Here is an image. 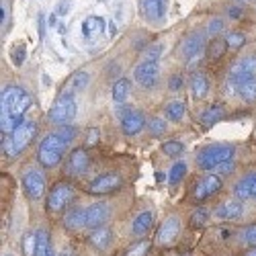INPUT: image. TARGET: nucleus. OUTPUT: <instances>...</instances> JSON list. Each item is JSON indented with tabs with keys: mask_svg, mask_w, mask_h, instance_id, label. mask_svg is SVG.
<instances>
[{
	"mask_svg": "<svg viewBox=\"0 0 256 256\" xmlns=\"http://www.w3.org/2000/svg\"><path fill=\"white\" fill-rule=\"evenodd\" d=\"M33 104V96L25 90L16 86V84H8L6 88H2L0 94V127L2 134H12L20 123H25L27 113Z\"/></svg>",
	"mask_w": 256,
	"mask_h": 256,
	"instance_id": "1",
	"label": "nucleus"
},
{
	"mask_svg": "<svg viewBox=\"0 0 256 256\" xmlns=\"http://www.w3.org/2000/svg\"><path fill=\"white\" fill-rule=\"evenodd\" d=\"M76 138V127L74 125H62L56 132L48 134L44 140L39 142L37 148V160L44 168H56L66 154L70 142Z\"/></svg>",
	"mask_w": 256,
	"mask_h": 256,
	"instance_id": "2",
	"label": "nucleus"
},
{
	"mask_svg": "<svg viewBox=\"0 0 256 256\" xmlns=\"http://www.w3.org/2000/svg\"><path fill=\"white\" fill-rule=\"evenodd\" d=\"M252 78H256V54L238 60L230 68V72L226 76V92L238 94L244 84H248Z\"/></svg>",
	"mask_w": 256,
	"mask_h": 256,
	"instance_id": "3",
	"label": "nucleus"
},
{
	"mask_svg": "<svg viewBox=\"0 0 256 256\" xmlns=\"http://www.w3.org/2000/svg\"><path fill=\"white\" fill-rule=\"evenodd\" d=\"M236 156V148L232 144H211L197 152L195 160L201 170H218L226 162H232Z\"/></svg>",
	"mask_w": 256,
	"mask_h": 256,
	"instance_id": "4",
	"label": "nucleus"
},
{
	"mask_svg": "<svg viewBox=\"0 0 256 256\" xmlns=\"http://www.w3.org/2000/svg\"><path fill=\"white\" fill-rule=\"evenodd\" d=\"M37 136V123L35 121H25L20 123L12 134H8L6 138H2V152L6 158H14L23 150L31 146V142Z\"/></svg>",
	"mask_w": 256,
	"mask_h": 256,
	"instance_id": "5",
	"label": "nucleus"
},
{
	"mask_svg": "<svg viewBox=\"0 0 256 256\" xmlns=\"http://www.w3.org/2000/svg\"><path fill=\"white\" fill-rule=\"evenodd\" d=\"M76 117V94L70 90H64L52 104V109L48 113V119L56 125H68Z\"/></svg>",
	"mask_w": 256,
	"mask_h": 256,
	"instance_id": "6",
	"label": "nucleus"
},
{
	"mask_svg": "<svg viewBox=\"0 0 256 256\" xmlns=\"http://www.w3.org/2000/svg\"><path fill=\"white\" fill-rule=\"evenodd\" d=\"M117 115H119V125L121 132L125 136H140L144 132V127L148 125L144 119V113L138 111L136 106H127V104H117Z\"/></svg>",
	"mask_w": 256,
	"mask_h": 256,
	"instance_id": "7",
	"label": "nucleus"
},
{
	"mask_svg": "<svg viewBox=\"0 0 256 256\" xmlns=\"http://www.w3.org/2000/svg\"><path fill=\"white\" fill-rule=\"evenodd\" d=\"M203 46H205V35L201 31H193V33H188L182 39V44L178 48V54H180V60L184 62L186 68H193L195 64L199 62V58L203 54Z\"/></svg>",
	"mask_w": 256,
	"mask_h": 256,
	"instance_id": "8",
	"label": "nucleus"
},
{
	"mask_svg": "<svg viewBox=\"0 0 256 256\" xmlns=\"http://www.w3.org/2000/svg\"><path fill=\"white\" fill-rule=\"evenodd\" d=\"M74 199V186L70 182H58L52 186L46 199V209L50 213H62Z\"/></svg>",
	"mask_w": 256,
	"mask_h": 256,
	"instance_id": "9",
	"label": "nucleus"
},
{
	"mask_svg": "<svg viewBox=\"0 0 256 256\" xmlns=\"http://www.w3.org/2000/svg\"><path fill=\"white\" fill-rule=\"evenodd\" d=\"M134 78L142 88H148V90L154 88L160 80V64L150 62V60H142L134 68Z\"/></svg>",
	"mask_w": 256,
	"mask_h": 256,
	"instance_id": "10",
	"label": "nucleus"
},
{
	"mask_svg": "<svg viewBox=\"0 0 256 256\" xmlns=\"http://www.w3.org/2000/svg\"><path fill=\"white\" fill-rule=\"evenodd\" d=\"M23 188H25V195L33 201L41 199L46 195V174L41 172L39 168H29L25 170L23 174Z\"/></svg>",
	"mask_w": 256,
	"mask_h": 256,
	"instance_id": "11",
	"label": "nucleus"
},
{
	"mask_svg": "<svg viewBox=\"0 0 256 256\" xmlns=\"http://www.w3.org/2000/svg\"><path fill=\"white\" fill-rule=\"evenodd\" d=\"M121 184H123V178L119 172H104L88 184V193L90 195H111L121 188Z\"/></svg>",
	"mask_w": 256,
	"mask_h": 256,
	"instance_id": "12",
	"label": "nucleus"
},
{
	"mask_svg": "<svg viewBox=\"0 0 256 256\" xmlns=\"http://www.w3.org/2000/svg\"><path fill=\"white\" fill-rule=\"evenodd\" d=\"M90 168V156L84 148H76V150L70 152V156L66 158V168L64 172L68 176H82L86 170Z\"/></svg>",
	"mask_w": 256,
	"mask_h": 256,
	"instance_id": "13",
	"label": "nucleus"
},
{
	"mask_svg": "<svg viewBox=\"0 0 256 256\" xmlns=\"http://www.w3.org/2000/svg\"><path fill=\"white\" fill-rule=\"evenodd\" d=\"M178 234H180V218L178 216H168L158 234H156V244L158 246H170V244H174L176 238H178Z\"/></svg>",
	"mask_w": 256,
	"mask_h": 256,
	"instance_id": "14",
	"label": "nucleus"
},
{
	"mask_svg": "<svg viewBox=\"0 0 256 256\" xmlns=\"http://www.w3.org/2000/svg\"><path fill=\"white\" fill-rule=\"evenodd\" d=\"M220 188H222V178L218 174H207V176H203L201 180L195 182L193 199L195 201H205V199L213 197L216 193H220Z\"/></svg>",
	"mask_w": 256,
	"mask_h": 256,
	"instance_id": "15",
	"label": "nucleus"
},
{
	"mask_svg": "<svg viewBox=\"0 0 256 256\" xmlns=\"http://www.w3.org/2000/svg\"><path fill=\"white\" fill-rule=\"evenodd\" d=\"M111 218V207L98 201L86 207V230H96L100 226H104Z\"/></svg>",
	"mask_w": 256,
	"mask_h": 256,
	"instance_id": "16",
	"label": "nucleus"
},
{
	"mask_svg": "<svg viewBox=\"0 0 256 256\" xmlns=\"http://www.w3.org/2000/svg\"><path fill=\"white\" fill-rule=\"evenodd\" d=\"M244 216V205L238 199H228L216 207V218L222 222H234Z\"/></svg>",
	"mask_w": 256,
	"mask_h": 256,
	"instance_id": "17",
	"label": "nucleus"
},
{
	"mask_svg": "<svg viewBox=\"0 0 256 256\" xmlns=\"http://www.w3.org/2000/svg\"><path fill=\"white\" fill-rule=\"evenodd\" d=\"M234 197L238 201L256 199V172H248L246 176H242L236 182V186H234Z\"/></svg>",
	"mask_w": 256,
	"mask_h": 256,
	"instance_id": "18",
	"label": "nucleus"
},
{
	"mask_svg": "<svg viewBox=\"0 0 256 256\" xmlns=\"http://www.w3.org/2000/svg\"><path fill=\"white\" fill-rule=\"evenodd\" d=\"M166 0H142V12L146 16V20L150 23H160L166 16Z\"/></svg>",
	"mask_w": 256,
	"mask_h": 256,
	"instance_id": "19",
	"label": "nucleus"
},
{
	"mask_svg": "<svg viewBox=\"0 0 256 256\" xmlns=\"http://www.w3.org/2000/svg\"><path fill=\"white\" fill-rule=\"evenodd\" d=\"M104 27H106L104 18L90 14L82 20V37L86 41H96L100 35H104Z\"/></svg>",
	"mask_w": 256,
	"mask_h": 256,
	"instance_id": "20",
	"label": "nucleus"
},
{
	"mask_svg": "<svg viewBox=\"0 0 256 256\" xmlns=\"http://www.w3.org/2000/svg\"><path fill=\"white\" fill-rule=\"evenodd\" d=\"M154 222H156V213L152 209L140 211L138 216L134 218V222H132V234L134 236H146V234L152 230Z\"/></svg>",
	"mask_w": 256,
	"mask_h": 256,
	"instance_id": "21",
	"label": "nucleus"
},
{
	"mask_svg": "<svg viewBox=\"0 0 256 256\" xmlns=\"http://www.w3.org/2000/svg\"><path fill=\"white\" fill-rule=\"evenodd\" d=\"M88 244L92 246V248H96V250H106L111 244H113V232H111V228H106V226H100V228H96V230H92L90 234H88Z\"/></svg>",
	"mask_w": 256,
	"mask_h": 256,
	"instance_id": "22",
	"label": "nucleus"
},
{
	"mask_svg": "<svg viewBox=\"0 0 256 256\" xmlns=\"http://www.w3.org/2000/svg\"><path fill=\"white\" fill-rule=\"evenodd\" d=\"M188 88H190V94H193L195 100L205 98L207 92H209V78H207V74H203V72H195L193 76H190Z\"/></svg>",
	"mask_w": 256,
	"mask_h": 256,
	"instance_id": "23",
	"label": "nucleus"
},
{
	"mask_svg": "<svg viewBox=\"0 0 256 256\" xmlns=\"http://www.w3.org/2000/svg\"><path fill=\"white\" fill-rule=\"evenodd\" d=\"M64 226L68 230H86V207H74L64 216Z\"/></svg>",
	"mask_w": 256,
	"mask_h": 256,
	"instance_id": "24",
	"label": "nucleus"
},
{
	"mask_svg": "<svg viewBox=\"0 0 256 256\" xmlns=\"http://www.w3.org/2000/svg\"><path fill=\"white\" fill-rule=\"evenodd\" d=\"M33 256H54L50 232L44 228L35 232V254Z\"/></svg>",
	"mask_w": 256,
	"mask_h": 256,
	"instance_id": "25",
	"label": "nucleus"
},
{
	"mask_svg": "<svg viewBox=\"0 0 256 256\" xmlns=\"http://www.w3.org/2000/svg\"><path fill=\"white\" fill-rule=\"evenodd\" d=\"M226 119V109H224V104H220V102H213V104H209L207 109L201 113V117H199V121L203 123V125H216L218 121H224Z\"/></svg>",
	"mask_w": 256,
	"mask_h": 256,
	"instance_id": "26",
	"label": "nucleus"
},
{
	"mask_svg": "<svg viewBox=\"0 0 256 256\" xmlns=\"http://www.w3.org/2000/svg\"><path fill=\"white\" fill-rule=\"evenodd\" d=\"M184 113H186L184 100L174 98V100H168L164 104V117H166V121H180L184 117Z\"/></svg>",
	"mask_w": 256,
	"mask_h": 256,
	"instance_id": "27",
	"label": "nucleus"
},
{
	"mask_svg": "<svg viewBox=\"0 0 256 256\" xmlns=\"http://www.w3.org/2000/svg\"><path fill=\"white\" fill-rule=\"evenodd\" d=\"M88 84H90V72L78 70V72H74V74L70 76V80H68V90L76 94V92L86 90Z\"/></svg>",
	"mask_w": 256,
	"mask_h": 256,
	"instance_id": "28",
	"label": "nucleus"
},
{
	"mask_svg": "<svg viewBox=\"0 0 256 256\" xmlns=\"http://www.w3.org/2000/svg\"><path fill=\"white\" fill-rule=\"evenodd\" d=\"M130 92H132V82L127 80V78H119V80L113 84L111 96H113V100H115L117 104H123L127 98H130Z\"/></svg>",
	"mask_w": 256,
	"mask_h": 256,
	"instance_id": "29",
	"label": "nucleus"
},
{
	"mask_svg": "<svg viewBox=\"0 0 256 256\" xmlns=\"http://www.w3.org/2000/svg\"><path fill=\"white\" fill-rule=\"evenodd\" d=\"M230 48H228V44H226V39H220V37H213L209 44H207V58L209 60H220V58H224V54L228 52Z\"/></svg>",
	"mask_w": 256,
	"mask_h": 256,
	"instance_id": "30",
	"label": "nucleus"
},
{
	"mask_svg": "<svg viewBox=\"0 0 256 256\" xmlns=\"http://www.w3.org/2000/svg\"><path fill=\"white\" fill-rule=\"evenodd\" d=\"M162 152L168 158H176L184 152V146H182L180 140H166V142H162Z\"/></svg>",
	"mask_w": 256,
	"mask_h": 256,
	"instance_id": "31",
	"label": "nucleus"
},
{
	"mask_svg": "<svg viewBox=\"0 0 256 256\" xmlns=\"http://www.w3.org/2000/svg\"><path fill=\"white\" fill-rule=\"evenodd\" d=\"M150 248H152V242L150 240H138V242H134L130 248L125 250L123 256H148Z\"/></svg>",
	"mask_w": 256,
	"mask_h": 256,
	"instance_id": "32",
	"label": "nucleus"
},
{
	"mask_svg": "<svg viewBox=\"0 0 256 256\" xmlns=\"http://www.w3.org/2000/svg\"><path fill=\"white\" fill-rule=\"evenodd\" d=\"M238 240H240V244H244L248 248H256V224L242 228L238 234Z\"/></svg>",
	"mask_w": 256,
	"mask_h": 256,
	"instance_id": "33",
	"label": "nucleus"
},
{
	"mask_svg": "<svg viewBox=\"0 0 256 256\" xmlns=\"http://www.w3.org/2000/svg\"><path fill=\"white\" fill-rule=\"evenodd\" d=\"M226 44H228L230 50L238 52V50H242V48L246 46V35L240 33V31H232V33L226 35Z\"/></svg>",
	"mask_w": 256,
	"mask_h": 256,
	"instance_id": "34",
	"label": "nucleus"
},
{
	"mask_svg": "<svg viewBox=\"0 0 256 256\" xmlns=\"http://www.w3.org/2000/svg\"><path fill=\"white\" fill-rule=\"evenodd\" d=\"M184 174H186V162H174L172 168H170V172H168V182L178 184Z\"/></svg>",
	"mask_w": 256,
	"mask_h": 256,
	"instance_id": "35",
	"label": "nucleus"
},
{
	"mask_svg": "<svg viewBox=\"0 0 256 256\" xmlns=\"http://www.w3.org/2000/svg\"><path fill=\"white\" fill-rule=\"evenodd\" d=\"M238 96H240V98H242L246 104L256 102V78H252L248 84H244L242 90L238 92Z\"/></svg>",
	"mask_w": 256,
	"mask_h": 256,
	"instance_id": "36",
	"label": "nucleus"
},
{
	"mask_svg": "<svg viewBox=\"0 0 256 256\" xmlns=\"http://www.w3.org/2000/svg\"><path fill=\"white\" fill-rule=\"evenodd\" d=\"M148 130H150V134H152L154 138H160V136H164V134H166L168 125H166V121H164V119H160V117H152V119H150V123H148Z\"/></svg>",
	"mask_w": 256,
	"mask_h": 256,
	"instance_id": "37",
	"label": "nucleus"
},
{
	"mask_svg": "<svg viewBox=\"0 0 256 256\" xmlns=\"http://www.w3.org/2000/svg\"><path fill=\"white\" fill-rule=\"evenodd\" d=\"M207 220H209V211L205 207H199L193 213V216H190V226H193V228H201V226L207 224Z\"/></svg>",
	"mask_w": 256,
	"mask_h": 256,
	"instance_id": "38",
	"label": "nucleus"
},
{
	"mask_svg": "<svg viewBox=\"0 0 256 256\" xmlns=\"http://www.w3.org/2000/svg\"><path fill=\"white\" fill-rule=\"evenodd\" d=\"M162 52H164V46L162 44H150V46H148V50H146V54H144V60L158 62L160 56H162Z\"/></svg>",
	"mask_w": 256,
	"mask_h": 256,
	"instance_id": "39",
	"label": "nucleus"
},
{
	"mask_svg": "<svg viewBox=\"0 0 256 256\" xmlns=\"http://www.w3.org/2000/svg\"><path fill=\"white\" fill-rule=\"evenodd\" d=\"M224 29H226V23H224V18H220V16H213L209 20V25H207V33L213 35V37H218L220 33H224Z\"/></svg>",
	"mask_w": 256,
	"mask_h": 256,
	"instance_id": "40",
	"label": "nucleus"
},
{
	"mask_svg": "<svg viewBox=\"0 0 256 256\" xmlns=\"http://www.w3.org/2000/svg\"><path fill=\"white\" fill-rule=\"evenodd\" d=\"M10 58H12V62H14V66H23L25 60H27V48H25V44L16 46V48L10 52Z\"/></svg>",
	"mask_w": 256,
	"mask_h": 256,
	"instance_id": "41",
	"label": "nucleus"
},
{
	"mask_svg": "<svg viewBox=\"0 0 256 256\" xmlns=\"http://www.w3.org/2000/svg\"><path fill=\"white\" fill-rule=\"evenodd\" d=\"M23 252H25V256L35 254V232H27L23 236Z\"/></svg>",
	"mask_w": 256,
	"mask_h": 256,
	"instance_id": "42",
	"label": "nucleus"
},
{
	"mask_svg": "<svg viewBox=\"0 0 256 256\" xmlns=\"http://www.w3.org/2000/svg\"><path fill=\"white\" fill-rule=\"evenodd\" d=\"M0 23H2V29L6 31V27H8V2L6 0H2V4H0Z\"/></svg>",
	"mask_w": 256,
	"mask_h": 256,
	"instance_id": "43",
	"label": "nucleus"
},
{
	"mask_svg": "<svg viewBox=\"0 0 256 256\" xmlns=\"http://www.w3.org/2000/svg\"><path fill=\"white\" fill-rule=\"evenodd\" d=\"M168 86L172 88V90H180V88L184 86V78H182L180 74H174L172 78H170V84H168Z\"/></svg>",
	"mask_w": 256,
	"mask_h": 256,
	"instance_id": "44",
	"label": "nucleus"
},
{
	"mask_svg": "<svg viewBox=\"0 0 256 256\" xmlns=\"http://www.w3.org/2000/svg\"><path fill=\"white\" fill-rule=\"evenodd\" d=\"M96 144H98V130H96V127H90V130H88L86 146H88V148H92V146H96Z\"/></svg>",
	"mask_w": 256,
	"mask_h": 256,
	"instance_id": "45",
	"label": "nucleus"
},
{
	"mask_svg": "<svg viewBox=\"0 0 256 256\" xmlns=\"http://www.w3.org/2000/svg\"><path fill=\"white\" fill-rule=\"evenodd\" d=\"M242 14H244L242 6H228V16H230V18L238 20V18H242Z\"/></svg>",
	"mask_w": 256,
	"mask_h": 256,
	"instance_id": "46",
	"label": "nucleus"
},
{
	"mask_svg": "<svg viewBox=\"0 0 256 256\" xmlns=\"http://www.w3.org/2000/svg\"><path fill=\"white\" fill-rule=\"evenodd\" d=\"M234 168H236V162H234V160H232V162H226L224 166H220V168L216 170V172H218V174H230V172H232V170H234Z\"/></svg>",
	"mask_w": 256,
	"mask_h": 256,
	"instance_id": "47",
	"label": "nucleus"
},
{
	"mask_svg": "<svg viewBox=\"0 0 256 256\" xmlns=\"http://www.w3.org/2000/svg\"><path fill=\"white\" fill-rule=\"evenodd\" d=\"M39 39H44L46 37V14L44 12H39Z\"/></svg>",
	"mask_w": 256,
	"mask_h": 256,
	"instance_id": "48",
	"label": "nucleus"
},
{
	"mask_svg": "<svg viewBox=\"0 0 256 256\" xmlns=\"http://www.w3.org/2000/svg\"><path fill=\"white\" fill-rule=\"evenodd\" d=\"M68 6H70V2H68V0H62V2L58 4V14H68Z\"/></svg>",
	"mask_w": 256,
	"mask_h": 256,
	"instance_id": "49",
	"label": "nucleus"
},
{
	"mask_svg": "<svg viewBox=\"0 0 256 256\" xmlns=\"http://www.w3.org/2000/svg\"><path fill=\"white\" fill-rule=\"evenodd\" d=\"M56 23H58V16L52 14V16H50V27H56Z\"/></svg>",
	"mask_w": 256,
	"mask_h": 256,
	"instance_id": "50",
	"label": "nucleus"
},
{
	"mask_svg": "<svg viewBox=\"0 0 256 256\" xmlns=\"http://www.w3.org/2000/svg\"><path fill=\"white\" fill-rule=\"evenodd\" d=\"M244 256H256V248H248V252Z\"/></svg>",
	"mask_w": 256,
	"mask_h": 256,
	"instance_id": "51",
	"label": "nucleus"
},
{
	"mask_svg": "<svg viewBox=\"0 0 256 256\" xmlns=\"http://www.w3.org/2000/svg\"><path fill=\"white\" fill-rule=\"evenodd\" d=\"M54 256H72L70 252H58V254H54Z\"/></svg>",
	"mask_w": 256,
	"mask_h": 256,
	"instance_id": "52",
	"label": "nucleus"
},
{
	"mask_svg": "<svg viewBox=\"0 0 256 256\" xmlns=\"http://www.w3.org/2000/svg\"><path fill=\"white\" fill-rule=\"evenodd\" d=\"M240 2H252V0H240Z\"/></svg>",
	"mask_w": 256,
	"mask_h": 256,
	"instance_id": "53",
	"label": "nucleus"
},
{
	"mask_svg": "<svg viewBox=\"0 0 256 256\" xmlns=\"http://www.w3.org/2000/svg\"><path fill=\"white\" fill-rule=\"evenodd\" d=\"M4 256H12V254H4Z\"/></svg>",
	"mask_w": 256,
	"mask_h": 256,
	"instance_id": "54",
	"label": "nucleus"
}]
</instances>
